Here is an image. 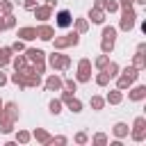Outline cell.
<instances>
[{
    "label": "cell",
    "instance_id": "50",
    "mask_svg": "<svg viewBox=\"0 0 146 146\" xmlns=\"http://www.w3.org/2000/svg\"><path fill=\"white\" fill-rule=\"evenodd\" d=\"M43 5H48V7H55V5H57V0H46Z\"/></svg>",
    "mask_w": 146,
    "mask_h": 146
},
{
    "label": "cell",
    "instance_id": "4",
    "mask_svg": "<svg viewBox=\"0 0 146 146\" xmlns=\"http://www.w3.org/2000/svg\"><path fill=\"white\" fill-rule=\"evenodd\" d=\"M32 14H34V18H36L39 23H48V18H52V7H48V5H36V7L32 9Z\"/></svg>",
    "mask_w": 146,
    "mask_h": 146
},
{
    "label": "cell",
    "instance_id": "33",
    "mask_svg": "<svg viewBox=\"0 0 146 146\" xmlns=\"http://www.w3.org/2000/svg\"><path fill=\"white\" fill-rule=\"evenodd\" d=\"M110 80H112V78H110L105 71H98V75H96V84H98V87H107Z\"/></svg>",
    "mask_w": 146,
    "mask_h": 146
},
{
    "label": "cell",
    "instance_id": "19",
    "mask_svg": "<svg viewBox=\"0 0 146 146\" xmlns=\"http://www.w3.org/2000/svg\"><path fill=\"white\" fill-rule=\"evenodd\" d=\"M119 73H121V75H125V78H128V80H132V82H137V78H139V68H135L132 64H130V66H125V68H123V71H119Z\"/></svg>",
    "mask_w": 146,
    "mask_h": 146
},
{
    "label": "cell",
    "instance_id": "28",
    "mask_svg": "<svg viewBox=\"0 0 146 146\" xmlns=\"http://www.w3.org/2000/svg\"><path fill=\"white\" fill-rule=\"evenodd\" d=\"M89 105H91V110L100 112V110L105 107V98H103V96H91V98H89Z\"/></svg>",
    "mask_w": 146,
    "mask_h": 146
},
{
    "label": "cell",
    "instance_id": "24",
    "mask_svg": "<svg viewBox=\"0 0 146 146\" xmlns=\"http://www.w3.org/2000/svg\"><path fill=\"white\" fill-rule=\"evenodd\" d=\"M132 84H135V82H132V80H128L125 75H121V73L116 75V89H121V91H125V89H130Z\"/></svg>",
    "mask_w": 146,
    "mask_h": 146
},
{
    "label": "cell",
    "instance_id": "3",
    "mask_svg": "<svg viewBox=\"0 0 146 146\" xmlns=\"http://www.w3.org/2000/svg\"><path fill=\"white\" fill-rule=\"evenodd\" d=\"M75 80L78 82H89L91 80V59L82 57L78 62V73H75Z\"/></svg>",
    "mask_w": 146,
    "mask_h": 146
},
{
    "label": "cell",
    "instance_id": "46",
    "mask_svg": "<svg viewBox=\"0 0 146 146\" xmlns=\"http://www.w3.org/2000/svg\"><path fill=\"white\" fill-rule=\"evenodd\" d=\"M23 7L25 9H34L36 7V0H23Z\"/></svg>",
    "mask_w": 146,
    "mask_h": 146
},
{
    "label": "cell",
    "instance_id": "16",
    "mask_svg": "<svg viewBox=\"0 0 146 146\" xmlns=\"http://www.w3.org/2000/svg\"><path fill=\"white\" fill-rule=\"evenodd\" d=\"M112 132H114V137H116V139H125V137H128V132H130V128H128V123L119 121V123H114Z\"/></svg>",
    "mask_w": 146,
    "mask_h": 146
},
{
    "label": "cell",
    "instance_id": "42",
    "mask_svg": "<svg viewBox=\"0 0 146 146\" xmlns=\"http://www.w3.org/2000/svg\"><path fill=\"white\" fill-rule=\"evenodd\" d=\"M11 50H14V52H23V50H25V41H21V39H16V41L11 43Z\"/></svg>",
    "mask_w": 146,
    "mask_h": 146
},
{
    "label": "cell",
    "instance_id": "31",
    "mask_svg": "<svg viewBox=\"0 0 146 146\" xmlns=\"http://www.w3.org/2000/svg\"><path fill=\"white\" fill-rule=\"evenodd\" d=\"M107 62H110V55H105V52H103V55H98V57L94 59V66H96L98 71H103V68L107 66Z\"/></svg>",
    "mask_w": 146,
    "mask_h": 146
},
{
    "label": "cell",
    "instance_id": "2",
    "mask_svg": "<svg viewBox=\"0 0 146 146\" xmlns=\"http://www.w3.org/2000/svg\"><path fill=\"white\" fill-rule=\"evenodd\" d=\"M135 25H137V11H135V7L121 9V21H119V30H123V32H130V30H135Z\"/></svg>",
    "mask_w": 146,
    "mask_h": 146
},
{
    "label": "cell",
    "instance_id": "41",
    "mask_svg": "<svg viewBox=\"0 0 146 146\" xmlns=\"http://www.w3.org/2000/svg\"><path fill=\"white\" fill-rule=\"evenodd\" d=\"M73 141H75V144H87V141H89V135H87V132H75Z\"/></svg>",
    "mask_w": 146,
    "mask_h": 146
},
{
    "label": "cell",
    "instance_id": "12",
    "mask_svg": "<svg viewBox=\"0 0 146 146\" xmlns=\"http://www.w3.org/2000/svg\"><path fill=\"white\" fill-rule=\"evenodd\" d=\"M16 36H18L21 41H34V39H36V27H30V25H25V27H18Z\"/></svg>",
    "mask_w": 146,
    "mask_h": 146
},
{
    "label": "cell",
    "instance_id": "27",
    "mask_svg": "<svg viewBox=\"0 0 146 146\" xmlns=\"http://www.w3.org/2000/svg\"><path fill=\"white\" fill-rule=\"evenodd\" d=\"M103 71H105V73H107V75H110V78L114 80V78L119 75V71H121V66H119L116 62H107V66H105Z\"/></svg>",
    "mask_w": 146,
    "mask_h": 146
},
{
    "label": "cell",
    "instance_id": "17",
    "mask_svg": "<svg viewBox=\"0 0 146 146\" xmlns=\"http://www.w3.org/2000/svg\"><path fill=\"white\" fill-rule=\"evenodd\" d=\"M11 55H14L11 46H2L0 48V68H5L7 64H11Z\"/></svg>",
    "mask_w": 146,
    "mask_h": 146
},
{
    "label": "cell",
    "instance_id": "39",
    "mask_svg": "<svg viewBox=\"0 0 146 146\" xmlns=\"http://www.w3.org/2000/svg\"><path fill=\"white\" fill-rule=\"evenodd\" d=\"M5 25H7V30H14L16 27V16L14 14H5Z\"/></svg>",
    "mask_w": 146,
    "mask_h": 146
},
{
    "label": "cell",
    "instance_id": "22",
    "mask_svg": "<svg viewBox=\"0 0 146 146\" xmlns=\"http://www.w3.org/2000/svg\"><path fill=\"white\" fill-rule=\"evenodd\" d=\"M132 66L135 68H139V71H144L146 68V57H144V52H135V57H132Z\"/></svg>",
    "mask_w": 146,
    "mask_h": 146
},
{
    "label": "cell",
    "instance_id": "38",
    "mask_svg": "<svg viewBox=\"0 0 146 146\" xmlns=\"http://www.w3.org/2000/svg\"><path fill=\"white\" fill-rule=\"evenodd\" d=\"M11 9H14V5L9 2V0H0V14L5 16V14H11Z\"/></svg>",
    "mask_w": 146,
    "mask_h": 146
},
{
    "label": "cell",
    "instance_id": "11",
    "mask_svg": "<svg viewBox=\"0 0 146 146\" xmlns=\"http://www.w3.org/2000/svg\"><path fill=\"white\" fill-rule=\"evenodd\" d=\"M128 98L130 100H144L146 98V84H135V87H130L128 89Z\"/></svg>",
    "mask_w": 146,
    "mask_h": 146
},
{
    "label": "cell",
    "instance_id": "10",
    "mask_svg": "<svg viewBox=\"0 0 146 146\" xmlns=\"http://www.w3.org/2000/svg\"><path fill=\"white\" fill-rule=\"evenodd\" d=\"M25 57L30 64H36V62H46V52L41 48H27L25 50Z\"/></svg>",
    "mask_w": 146,
    "mask_h": 146
},
{
    "label": "cell",
    "instance_id": "49",
    "mask_svg": "<svg viewBox=\"0 0 146 146\" xmlns=\"http://www.w3.org/2000/svg\"><path fill=\"white\" fill-rule=\"evenodd\" d=\"M103 5H105V0H96L94 2V7H100V9H103Z\"/></svg>",
    "mask_w": 146,
    "mask_h": 146
},
{
    "label": "cell",
    "instance_id": "13",
    "mask_svg": "<svg viewBox=\"0 0 146 146\" xmlns=\"http://www.w3.org/2000/svg\"><path fill=\"white\" fill-rule=\"evenodd\" d=\"M32 139H36V141L43 144V146H50L52 135H48V130H43V128H34V130H32Z\"/></svg>",
    "mask_w": 146,
    "mask_h": 146
},
{
    "label": "cell",
    "instance_id": "26",
    "mask_svg": "<svg viewBox=\"0 0 146 146\" xmlns=\"http://www.w3.org/2000/svg\"><path fill=\"white\" fill-rule=\"evenodd\" d=\"M52 46H55V50L68 48V36H66V34H64V36H52Z\"/></svg>",
    "mask_w": 146,
    "mask_h": 146
},
{
    "label": "cell",
    "instance_id": "21",
    "mask_svg": "<svg viewBox=\"0 0 146 146\" xmlns=\"http://www.w3.org/2000/svg\"><path fill=\"white\" fill-rule=\"evenodd\" d=\"M73 27H75V32L84 34V32L89 30V21H87V18H73Z\"/></svg>",
    "mask_w": 146,
    "mask_h": 146
},
{
    "label": "cell",
    "instance_id": "32",
    "mask_svg": "<svg viewBox=\"0 0 146 146\" xmlns=\"http://www.w3.org/2000/svg\"><path fill=\"white\" fill-rule=\"evenodd\" d=\"M103 9H105V14H116L121 7H119V2H116V0H105Z\"/></svg>",
    "mask_w": 146,
    "mask_h": 146
},
{
    "label": "cell",
    "instance_id": "7",
    "mask_svg": "<svg viewBox=\"0 0 146 146\" xmlns=\"http://www.w3.org/2000/svg\"><path fill=\"white\" fill-rule=\"evenodd\" d=\"M52 36H55V27H52V25H48V23H39V25H36V39H41V41H52Z\"/></svg>",
    "mask_w": 146,
    "mask_h": 146
},
{
    "label": "cell",
    "instance_id": "6",
    "mask_svg": "<svg viewBox=\"0 0 146 146\" xmlns=\"http://www.w3.org/2000/svg\"><path fill=\"white\" fill-rule=\"evenodd\" d=\"M43 87H46V91H62V89H64V80H62L57 73H50V75L46 78Z\"/></svg>",
    "mask_w": 146,
    "mask_h": 146
},
{
    "label": "cell",
    "instance_id": "23",
    "mask_svg": "<svg viewBox=\"0 0 146 146\" xmlns=\"http://www.w3.org/2000/svg\"><path fill=\"white\" fill-rule=\"evenodd\" d=\"M11 64H14V68H16V71H23L30 62H27V57H25V55H16V57H11Z\"/></svg>",
    "mask_w": 146,
    "mask_h": 146
},
{
    "label": "cell",
    "instance_id": "36",
    "mask_svg": "<svg viewBox=\"0 0 146 146\" xmlns=\"http://www.w3.org/2000/svg\"><path fill=\"white\" fill-rule=\"evenodd\" d=\"M110 139H107V135L105 132H96L94 137H91V144H98V146H105Z\"/></svg>",
    "mask_w": 146,
    "mask_h": 146
},
{
    "label": "cell",
    "instance_id": "8",
    "mask_svg": "<svg viewBox=\"0 0 146 146\" xmlns=\"http://www.w3.org/2000/svg\"><path fill=\"white\" fill-rule=\"evenodd\" d=\"M2 112H5V114H7V116L14 121V123L21 119V110H18V105H16L14 100H7V103H2Z\"/></svg>",
    "mask_w": 146,
    "mask_h": 146
},
{
    "label": "cell",
    "instance_id": "47",
    "mask_svg": "<svg viewBox=\"0 0 146 146\" xmlns=\"http://www.w3.org/2000/svg\"><path fill=\"white\" fill-rule=\"evenodd\" d=\"M7 82H9V78H7V75L2 73V68H0V87H5Z\"/></svg>",
    "mask_w": 146,
    "mask_h": 146
},
{
    "label": "cell",
    "instance_id": "14",
    "mask_svg": "<svg viewBox=\"0 0 146 146\" xmlns=\"http://www.w3.org/2000/svg\"><path fill=\"white\" fill-rule=\"evenodd\" d=\"M105 103H110V105H121L123 103V91L121 89H110L107 91V96H105Z\"/></svg>",
    "mask_w": 146,
    "mask_h": 146
},
{
    "label": "cell",
    "instance_id": "44",
    "mask_svg": "<svg viewBox=\"0 0 146 146\" xmlns=\"http://www.w3.org/2000/svg\"><path fill=\"white\" fill-rule=\"evenodd\" d=\"M52 144H68V139H66L64 135H57V137L50 139V146H52Z\"/></svg>",
    "mask_w": 146,
    "mask_h": 146
},
{
    "label": "cell",
    "instance_id": "45",
    "mask_svg": "<svg viewBox=\"0 0 146 146\" xmlns=\"http://www.w3.org/2000/svg\"><path fill=\"white\" fill-rule=\"evenodd\" d=\"M116 2H119V7H121V9H128V7H132V5H135V0H116Z\"/></svg>",
    "mask_w": 146,
    "mask_h": 146
},
{
    "label": "cell",
    "instance_id": "29",
    "mask_svg": "<svg viewBox=\"0 0 146 146\" xmlns=\"http://www.w3.org/2000/svg\"><path fill=\"white\" fill-rule=\"evenodd\" d=\"M116 32H119V27H114V25H105V27H103V39H112V41H116Z\"/></svg>",
    "mask_w": 146,
    "mask_h": 146
},
{
    "label": "cell",
    "instance_id": "25",
    "mask_svg": "<svg viewBox=\"0 0 146 146\" xmlns=\"http://www.w3.org/2000/svg\"><path fill=\"white\" fill-rule=\"evenodd\" d=\"M130 132H146V116H137L132 121V130Z\"/></svg>",
    "mask_w": 146,
    "mask_h": 146
},
{
    "label": "cell",
    "instance_id": "43",
    "mask_svg": "<svg viewBox=\"0 0 146 146\" xmlns=\"http://www.w3.org/2000/svg\"><path fill=\"white\" fill-rule=\"evenodd\" d=\"M128 135H130L132 141H144L146 139V132H128Z\"/></svg>",
    "mask_w": 146,
    "mask_h": 146
},
{
    "label": "cell",
    "instance_id": "40",
    "mask_svg": "<svg viewBox=\"0 0 146 146\" xmlns=\"http://www.w3.org/2000/svg\"><path fill=\"white\" fill-rule=\"evenodd\" d=\"M66 36H68V46H78V43H80V32L73 30V32H68Z\"/></svg>",
    "mask_w": 146,
    "mask_h": 146
},
{
    "label": "cell",
    "instance_id": "15",
    "mask_svg": "<svg viewBox=\"0 0 146 146\" xmlns=\"http://www.w3.org/2000/svg\"><path fill=\"white\" fill-rule=\"evenodd\" d=\"M11 130H14V121L0 110V132H2V135H9Z\"/></svg>",
    "mask_w": 146,
    "mask_h": 146
},
{
    "label": "cell",
    "instance_id": "9",
    "mask_svg": "<svg viewBox=\"0 0 146 146\" xmlns=\"http://www.w3.org/2000/svg\"><path fill=\"white\" fill-rule=\"evenodd\" d=\"M105 9H100V7H91L89 9V14H87V21H91V23H96V25H103L105 23Z\"/></svg>",
    "mask_w": 146,
    "mask_h": 146
},
{
    "label": "cell",
    "instance_id": "37",
    "mask_svg": "<svg viewBox=\"0 0 146 146\" xmlns=\"http://www.w3.org/2000/svg\"><path fill=\"white\" fill-rule=\"evenodd\" d=\"M64 89H66V91H71V94H75V91H78V80L66 78V80H64Z\"/></svg>",
    "mask_w": 146,
    "mask_h": 146
},
{
    "label": "cell",
    "instance_id": "5",
    "mask_svg": "<svg viewBox=\"0 0 146 146\" xmlns=\"http://www.w3.org/2000/svg\"><path fill=\"white\" fill-rule=\"evenodd\" d=\"M55 25H57V27H71V25H73V14H71L68 9H59V11L55 14Z\"/></svg>",
    "mask_w": 146,
    "mask_h": 146
},
{
    "label": "cell",
    "instance_id": "30",
    "mask_svg": "<svg viewBox=\"0 0 146 146\" xmlns=\"http://www.w3.org/2000/svg\"><path fill=\"white\" fill-rule=\"evenodd\" d=\"M62 105H64V103H62L59 98H52V100L48 103V110H50V114H55V116H57V114H62Z\"/></svg>",
    "mask_w": 146,
    "mask_h": 146
},
{
    "label": "cell",
    "instance_id": "51",
    "mask_svg": "<svg viewBox=\"0 0 146 146\" xmlns=\"http://www.w3.org/2000/svg\"><path fill=\"white\" fill-rule=\"evenodd\" d=\"M0 110H2V98H0Z\"/></svg>",
    "mask_w": 146,
    "mask_h": 146
},
{
    "label": "cell",
    "instance_id": "18",
    "mask_svg": "<svg viewBox=\"0 0 146 146\" xmlns=\"http://www.w3.org/2000/svg\"><path fill=\"white\" fill-rule=\"evenodd\" d=\"M18 89H27V84H25V73L23 71H16V73H11V78H9Z\"/></svg>",
    "mask_w": 146,
    "mask_h": 146
},
{
    "label": "cell",
    "instance_id": "48",
    "mask_svg": "<svg viewBox=\"0 0 146 146\" xmlns=\"http://www.w3.org/2000/svg\"><path fill=\"white\" fill-rule=\"evenodd\" d=\"M7 30V25H5V16H0V32H5Z\"/></svg>",
    "mask_w": 146,
    "mask_h": 146
},
{
    "label": "cell",
    "instance_id": "20",
    "mask_svg": "<svg viewBox=\"0 0 146 146\" xmlns=\"http://www.w3.org/2000/svg\"><path fill=\"white\" fill-rule=\"evenodd\" d=\"M66 105H68V110H71L73 114H80V112H82V100L75 98V96H71V98L66 100Z\"/></svg>",
    "mask_w": 146,
    "mask_h": 146
},
{
    "label": "cell",
    "instance_id": "1",
    "mask_svg": "<svg viewBox=\"0 0 146 146\" xmlns=\"http://www.w3.org/2000/svg\"><path fill=\"white\" fill-rule=\"evenodd\" d=\"M46 64H48L50 68H55V71H66V68L71 66V57L64 55L62 50H57V52H52V55H46Z\"/></svg>",
    "mask_w": 146,
    "mask_h": 146
},
{
    "label": "cell",
    "instance_id": "34",
    "mask_svg": "<svg viewBox=\"0 0 146 146\" xmlns=\"http://www.w3.org/2000/svg\"><path fill=\"white\" fill-rule=\"evenodd\" d=\"M32 139V132H27V130H18L16 132V144H27Z\"/></svg>",
    "mask_w": 146,
    "mask_h": 146
},
{
    "label": "cell",
    "instance_id": "35",
    "mask_svg": "<svg viewBox=\"0 0 146 146\" xmlns=\"http://www.w3.org/2000/svg\"><path fill=\"white\" fill-rule=\"evenodd\" d=\"M112 50H114V41H112V39H103V41H100V52L110 55Z\"/></svg>",
    "mask_w": 146,
    "mask_h": 146
}]
</instances>
